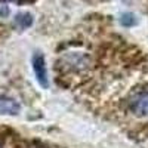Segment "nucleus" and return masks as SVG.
Wrapping results in <instances>:
<instances>
[{
	"mask_svg": "<svg viewBox=\"0 0 148 148\" xmlns=\"http://www.w3.org/2000/svg\"><path fill=\"white\" fill-rule=\"evenodd\" d=\"M33 70L36 74V79L43 88H47L49 86V80H47V70L45 65V58L40 53H36L33 56Z\"/></svg>",
	"mask_w": 148,
	"mask_h": 148,
	"instance_id": "obj_1",
	"label": "nucleus"
},
{
	"mask_svg": "<svg viewBox=\"0 0 148 148\" xmlns=\"http://www.w3.org/2000/svg\"><path fill=\"white\" fill-rule=\"evenodd\" d=\"M130 108L135 114H148V92L135 98Z\"/></svg>",
	"mask_w": 148,
	"mask_h": 148,
	"instance_id": "obj_2",
	"label": "nucleus"
},
{
	"mask_svg": "<svg viewBox=\"0 0 148 148\" xmlns=\"http://www.w3.org/2000/svg\"><path fill=\"white\" fill-rule=\"evenodd\" d=\"M19 111V104L12 98L0 96V114H16Z\"/></svg>",
	"mask_w": 148,
	"mask_h": 148,
	"instance_id": "obj_3",
	"label": "nucleus"
},
{
	"mask_svg": "<svg viewBox=\"0 0 148 148\" xmlns=\"http://www.w3.org/2000/svg\"><path fill=\"white\" fill-rule=\"evenodd\" d=\"M15 22L18 24V25H19L21 28H27V27H30V25H31L33 18H31V15H30V14H19V15H16Z\"/></svg>",
	"mask_w": 148,
	"mask_h": 148,
	"instance_id": "obj_4",
	"label": "nucleus"
}]
</instances>
